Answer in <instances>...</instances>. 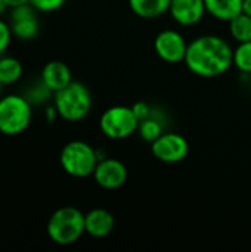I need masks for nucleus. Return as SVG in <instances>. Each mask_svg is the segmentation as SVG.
<instances>
[{"instance_id": "nucleus-1", "label": "nucleus", "mask_w": 251, "mask_h": 252, "mask_svg": "<svg viewBox=\"0 0 251 252\" xmlns=\"http://www.w3.org/2000/svg\"><path fill=\"white\" fill-rule=\"evenodd\" d=\"M232 53L234 49L223 37L206 34L188 44L183 62L192 74L203 78H213L225 74L234 65Z\"/></svg>"}, {"instance_id": "nucleus-2", "label": "nucleus", "mask_w": 251, "mask_h": 252, "mask_svg": "<svg viewBox=\"0 0 251 252\" xmlns=\"http://www.w3.org/2000/svg\"><path fill=\"white\" fill-rule=\"evenodd\" d=\"M46 233L49 239L61 247H68L80 241L86 233L84 214L71 205L61 207L52 213L46 224Z\"/></svg>"}, {"instance_id": "nucleus-3", "label": "nucleus", "mask_w": 251, "mask_h": 252, "mask_svg": "<svg viewBox=\"0 0 251 252\" xmlns=\"http://www.w3.org/2000/svg\"><path fill=\"white\" fill-rule=\"evenodd\" d=\"M33 103L21 93L0 96V134L13 137L22 134L33 121Z\"/></svg>"}, {"instance_id": "nucleus-4", "label": "nucleus", "mask_w": 251, "mask_h": 252, "mask_svg": "<svg viewBox=\"0 0 251 252\" xmlns=\"http://www.w3.org/2000/svg\"><path fill=\"white\" fill-rule=\"evenodd\" d=\"M92 93L87 86L80 81H71L67 87L53 94V105L61 120L78 123L92 111Z\"/></svg>"}, {"instance_id": "nucleus-5", "label": "nucleus", "mask_w": 251, "mask_h": 252, "mask_svg": "<svg viewBox=\"0 0 251 252\" xmlns=\"http://www.w3.org/2000/svg\"><path fill=\"white\" fill-rule=\"evenodd\" d=\"M98 161L96 149L84 140H71L65 143L59 154L61 168L74 179L93 176Z\"/></svg>"}, {"instance_id": "nucleus-6", "label": "nucleus", "mask_w": 251, "mask_h": 252, "mask_svg": "<svg viewBox=\"0 0 251 252\" xmlns=\"http://www.w3.org/2000/svg\"><path fill=\"white\" fill-rule=\"evenodd\" d=\"M139 120L132 106L115 105L105 109L99 118V128L102 134L111 140H123L138 131Z\"/></svg>"}, {"instance_id": "nucleus-7", "label": "nucleus", "mask_w": 251, "mask_h": 252, "mask_svg": "<svg viewBox=\"0 0 251 252\" xmlns=\"http://www.w3.org/2000/svg\"><path fill=\"white\" fill-rule=\"evenodd\" d=\"M151 152L158 161L164 164H178L188 157L189 143L179 133L164 131L151 143Z\"/></svg>"}, {"instance_id": "nucleus-8", "label": "nucleus", "mask_w": 251, "mask_h": 252, "mask_svg": "<svg viewBox=\"0 0 251 252\" xmlns=\"http://www.w3.org/2000/svg\"><path fill=\"white\" fill-rule=\"evenodd\" d=\"M38 10H36L30 3L9 9V25L12 34L19 41H31L37 37L40 31Z\"/></svg>"}, {"instance_id": "nucleus-9", "label": "nucleus", "mask_w": 251, "mask_h": 252, "mask_svg": "<svg viewBox=\"0 0 251 252\" xmlns=\"http://www.w3.org/2000/svg\"><path fill=\"white\" fill-rule=\"evenodd\" d=\"M188 44L185 37L176 30H163L154 40V49L158 58L167 63H179L185 61Z\"/></svg>"}, {"instance_id": "nucleus-10", "label": "nucleus", "mask_w": 251, "mask_h": 252, "mask_svg": "<svg viewBox=\"0 0 251 252\" xmlns=\"http://www.w3.org/2000/svg\"><path fill=\"white\" fill-rule=\"evenodd\" d=\"M93 180L105 190L120 189L127 180V168L120 159L107 157L98 161V165L93 171Z\"/></svg>"}, {"instance_id": "nucleus-11", "label": "nucleus", "mask_w": 251, "mask_h": 252, "mask_svg": "<svg viewBox=\"0 0 251 252\" xmlns=\"http://www.w3.org/2000/svg\"><path fill=\"white\" fill-rule=\"evenodd\" d=\"M169 13L176 24L182 27H191L198 24L207 10L204 0H172Z\"/></svg>"}, {"instance_id": "nucleus-12", "label": "nucleus", "mask_w": 251, "mask_h": 252, "mask_svg": "<svg viewBox=\"0 0 251 252\" xmlns=\"http://www.w3.org/2000/svg\"><path fill=\"white\" fill-rule=\"evenodd\" d=\"M114 226H115L114 216L105 208H93L84 214L86 233L95 239H102L111 235Z\"/></svg>"}, {"instance_id": "nucleus-13", "label": "nucleus", "mask_w": 251, "mask_h": 252, "mask_svg": "<svg viewBox=\"0 0 251 252\" xmlns=\"http://www.w3.org/2000/svg\"><path fill=\"white\" fill-rule=\"evenodd\" d=\"M40 80L53 92V94L72 81V74L70 66L62 61H49L44 63L40 72Z\"/></svg>"}, {"instance_id": "nucleus-14", "label": "nucleus", "mask_w": 251, "mask_h": 252, "mask_svg": "<svg viewBox=\"0 0 251 252\" xmlns=\"http://www.w3.org/2000/svg\"><path fill=\"white\" fill-rule=\"evenodd\" d=\"M172 0H129L132 12L143 19H155L169 12Z\"/></svg>"}, {"instance_id": "nucleus-15", "label": "nucleus", "mask_w": 251, "mask_h": 252, "mask_svg": "<svg viewBox=\"0 0 251 252\" xmlns=\"http://www.w3.org/2000/svg\"><path fill=\"white\" fill-rule=\"evenodd\" d=\"M204 3L207 13L225 22L243 12V0H204Z\"/></svg>"}, {"instance_id": "nucleus-16", "label": "nucleus", "mask_w": 251, "mask_h": 252, "mask_svg": "<svg viewBox=\"0 0 251 252\" xmlns=\"http://www.w3.org/2000/svg\"><path fill=\"white\" fill-rule=\"evenodd\" d=\"M22 75L24 65L18 58L7 53L0 56V83L4 87L15 86L16 83H19Z\"/></svg>"}, {"instance_id": "nucleus-17", "label": "nucleus", "mask_w": 251, "mask_h": 252, "mask_svg": "<svg viewBox=\"0 0 251 252\" xmlns=\"http://www.w3.org/2000/svg\"><path fill=\"white\" fill-rule=\"evenodd\" d=\"M229 34L237 43L251 40V16L244 12L229 21Z\"/></svg>"}, {"instance_id": "nucleus-18", "label": "nucleus", "mask_w": 251, "mask_h": 252, "mask_svg": "<svg viewBox=\"0 0 251 252\" xmlns=\"http://www.w3.org/2000/svg\"><path fill=\"white\" fill-rule=\"evenodd\" d=\"M138 133L139 136L148 142L152 143L155 139H158L163 133H164V127L161 124V121L155 117H148L142 121H139V127H138Z\"/></svg>"}, {"instance_id": "nucleus-19", "label": "nucleus", "mask_w": 251, "mask_h": 252, "mask_svg": "<svg viewBox=\"0 0 251 252\" xmlns=\"http://www.w3.org/2000/svg\"><path fill=\"white\" fill-rule=\"evenodd\" d=\"M232 63L244 74H251V40L238 43L232 53Z\"/></svg>"}, {"instance_id": "nucleus-20", "label": "nucleus", "mask_w": 251, "mask_h": 252, "mask_svg": "<svg viewBox=\"0 0 251 252\" xmlns=\"http://www.w3.org/2000/svg\"><path fill=\"white\" fill-rule=\"evenodd\" d=\"M25 97L33 103V106H37V105H43L49 100L50 96H53V92L41 81H36L25 93Z\"/></svg>"}, {"instance_id": "nucleus-21", "label": "nucleus", "mask_w": 251, "mask_h": 252, "mask_svg": "<svg viewBox=\"0 0 251 252\" xmlns=\"http://www.w3.org/2000/svg\"><path fill=\"white\" fill-rule=\"evenodd\" d=\"M13 34L9 25V21H6L3 16L0 18V56L7 53L12 41H13Z\"/></svg>"}, {"instance_id": "nucleus-22", "label": "nucleus", "mask_w": 251, "mask_h": 252, "mask_svg": "<svg viewBox=\"0 0 251 252\" xmlns=\"http://www.w3.org/2000/svg\"><path fill=\"white\" fill-rule=\"evenodd\" d=\"M67 0H30V4L40 13H50L59 10Z\"/></svg>"}, {"instance_id": "nucleus-23", "label": "nucleus", "mask_w": 251, "mask_h": 252, "mask_svg": "<svg viewBox=\"0 0 251 252\" xmlns=\"http://www.w3.org/2000/svg\"><path fill=\"white\" fill-rule=\"evenodd\" d=\"M132 109H133V112H135V115H136V118L139 121H142V120H145V118L152 115V109H151V106L146 102H136L132 106Z\"/></svg>"}, {"instance_id": "nucleus-24", "label": "nucleus", "mask_w": 251, "mask_h": 252, "mask_svg": "<svg viewBox=\"0 0 251 252\" xmlns=\"http://www.w3.org/2000/svg\"><path fill=\"white\" fill-rule=\"evenodd\" d=\"M44 118H46V121H47L49 124L55 123V120H56V118H59L58 111H56V108H55V105H53V103L44 108Z\"/></svg>"}, {"instance_id": "nucleus-25", "label": "nucleus", "mask_w": 251, "mask_h": 252, "mask_svg": "<svg viewBox=\"0 0 251 252\" xmlns=\"http://www.w3.org/2000/svg\"><path fill=\"white\" fill-rule=\"evenodd\" d=\"M3 1H4L7 9H13V7H18V6L30 3V0H3Z\"/></svg>"}, {"instance_id": "nucleus-26", "label": "nucleus", "mask_w": 251, "mask_h": 252, "mask_svg": "<svg viewBox=\"0 0 251 252\" xmlns=\"http://www.w3.org/2000/svg\"><path fill=\"white\" fill-rule=\"evenodd\" d=\"M243 12L251 16V0H243Z\"/></svg>"}, {"instance_id": "nucleus-27", "label": "nucleus", "mask_w": 251, "mask_h": 252, "mask_svg": "<svg viewBox=\"0 0 251 252\" xmlns=\"http://www.w3.org/2000/svg\"><path fill=\"white\" fill-rule=\"evenodd\" d=\"M7 10V7H6V4H4V1L3 0H0V18L4 15V12Z\"/></svg>"}, {"instance_id": "nucleus-28", "label": "nucleus", "mask_w": 251, "mask_h": 252, "mask_svg": "<svg viewBox=\"0 0 251 252\" xmlns=\"http://www.w3.org/2000/svg\"><path fill=\"white\" fill-rule=\"evenodd\" d=\"M3 89H4V86H3V84L0 83V96L3 94Z\"/></svg>"}]
</instances>
